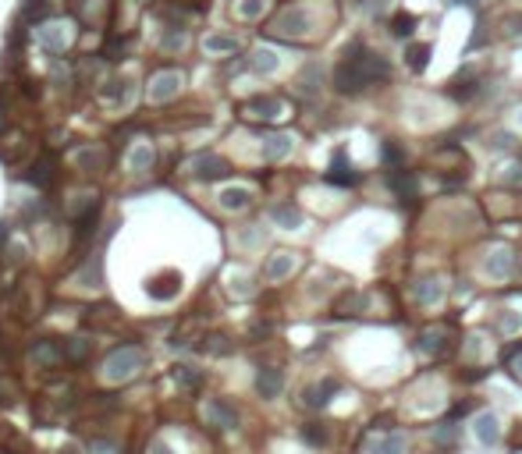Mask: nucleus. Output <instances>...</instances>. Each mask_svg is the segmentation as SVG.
Instances as JSON below:
<instances>
[{
    "label": "nucleus",
    "instance_id": "1",
    "mask_svg": "<svg viewBox=\"0 0 522 454\" xmlns=\"http://www.w3.org/2000/svg\"><path fill=\"white\" fill-rule=\"evenodd\" d=\"M387 75H391V64L384 57L363 50L359 43H352L341 57L338 71H334V86H338V93H345V96H359L373 78H387Z\"/></svg>",
    "mask_w": 522,
    "mask_h": 454
},
{
    "label": "nucleus",
    "instance_id": "2",
    "mask_svg": "<svg viewBox=\"0 0 522 454\" xmlns=\"http://www.w3.org/2000/svg\"><path fill=\"white\" fill-rule=\"evenodd\" d=\"M142 366H146V352L139 344H117V348H111V352H107V359H103V377L121 383V380L135 377Z\"/></svg>",
    "mask_w": 522,
    "mask_h": 454
},
{
    "label": "nucleus",
    "instance_id": "3",
    "mask_svg": "<svg viewBox=\"0 0 522 454\" xmlns=\"http://www.w3.org/2000/svg\"><path fill=\"white\" fill-rule=\"evenodd\" d=\"M313 29V18L306 8H284L277 18H274V25H270V32L274 36H284V39H299Z\"/></svg>",
    "mask_w": 522,
    "mask_h": 454
},
{
    "label": "nucleus",
    "instance_id": "4",
    "mask_svg": "<svg viewBox=\"0 0 522 454\" xmlns=\"http://www.w3.org/2000/svg\"><path fill=\"white\" fill-rule=\"evenodd\" d=\"M185 167H189V174L199 178V181H217V178L231 174V163L220 160L217 153H199V156H192L189 163H185Z\"/></svg>",
    "mask_w": 522,
    "mask_h": 454
},
{
    "label": "nucleus",
    "instance_id": "5",
    "mask_svg": "<svg viewBox=\"0 0 522 454\" xmlns=\"http://www.w3.org/2000/svg\"><path fill=\"white\" fill-rule=\"evenodd\" d=\"M181 89V75L174 68H167V71H157L150 78V99L153 103H167V99H174Z\"/></svg>",
    "mask_w": 522,
    "mask_h": 454
},
{
    "label": "nucleus",
    "instance_id": "6",
    "mask_svg": "<svg viewBox=\"0 0 522 454\" xmlns=\"http://www.w3.org/2000/svg\"><path fill=\"white\" fill-rule=\"evenodd\" d=\"M242 114L253 117V121H277L284 114V103L277 96H256V99H249L242 107Z\"/></svg>",
    "mask_w": 522,
    "mask_h": 454
},
{
    "label": "nucleus",
    "instance_id": "7",
    "mask_svg": "<svg viewBox=\"0 0 522 454\" xmlns=\"http://www.w3.org/2000/svg\"><path fill=\"white\" fill-rule=\"evenodd\" d=\"M281 387H284V377H281V369H274V366H263L260 373H256V394L260 398H277L281 394Z\"/></svg>",
    "mask_w": 522,
    "mask_h": 454
},
{
    "label": "nucleus",
    "instance_id": "8",
    "mask_svg": "<svg viewBox=\"0 0 522 454\" xmlns=\"http://www.w3.org/2000/svg\"><path fill=\"white\" fill-rule=\"evenodd\" d=\"M473 433H476V440L484 444V447H494L501 440V426H497V416H490V411H479L476 422H473Z\"/></svg>",
    "mask_w": 522,
    "mask_h": 454
},
{
    "label": "nucleus",
    "instance_id": "9",
    "mask_svg": "<svg viewBox=\"0 0 522 454\" xmlns=\"http://www.w3.org/2000/svg\"><path fill=\"white\" fill-rule=\"evenodd\" d=\"M32 359L43 362V366H60L65 362V341H50V337L36 341L32 344Z\"/></svg>",
    "mask_w": 522,
    "mask_h": 454
},
{
    "label": "nucleus",
    "instance_id": "10",
    "mask_svg": "<svg viewBox=\"0 0 522 454\" xmlns=\"http://www.w3.org/2000/svg\"><path fill=\"white\" fill-rule=\"evenodd\" d=\"M512 266H515L512 249H494L490 259H487V274H490L494 280H508V277H512Z\"/></svg>",
    "mask_w": 522,
    "mask_h": 454
},
{
    "label": "nucleus",
    "instance_id": "11",
    "mask_svg": "<svg viewBox=\"0 0 522 454\" xmlns=\"http://www.w3.org/2000/svg\"><path fill=\"white\" fill-rule=\"evenodd\" d=\"M327 181H334V184H356V181H359L356 167H352V163L345 160V153H334L330 171H327Z\"/></svg>",
    "mask_w": 522,
    "mask_h": 454
},
{
    "label": "nucleus",
    "instance_id": "12",
    "mask_svg": "<svg viewBox=\"0 0 522 454\" xmlns=\"http://www.w3.org/2000/svg\"><path fill=\"white\" fill-rule=\"evenodd\" d=\"M330 394H338V383H334V380L313 383V387L306 390V405H309V408H324V405L330 401Z\"/></svg>",
    "mask_w": 522,
    "mask_h": 454
},
{
    "label": "nucleus",
    "instance_id": "13",
    "mask_svg": "<svg viewBox=\"0 0 522 454\" xmlns=\"http://www.w3.org/2000/svg\"><path fill=\"white\" fill-rule=\"evenodd\" d=\"M291 270H295V256H291V252H277L274 259H270L266 263V280H281V277H288Z\"/></svg>",
    "mask_w": 522,
    "mask_h": 454
},
{
    "label": "nucleus",
    "instance_id": "14",
    "mask_svg": "<svg viewBox=\"0 0 522 454\" xmlns=\"http://www.w3.org/2000/svg\"><path fill=\"white\" fill-rule=\"evenodd\" d=\"M291 153V135H266L263 139V156L266 160H284Z\"/></svg>",
    "mask_w": 522,
    "mask_h": 454
},
{
    "label": "nucleus",
    "instance_id": "15",
    "mask_svg": "<svg viewBox=\"0 0 522 454\" xmlns=\"http://www.w3.org/2000/svg\"><path fill=\"white\" fill-rule=\"evenodd\" d=\"M89 352H93V341H86V337H68L65 341V362H71V366L86 362Z\"/></svg>",
    "mask_w": 522,
    "mask_h": 454
},
{
    "label": "nucleus",
    "instance_id": "16",
    "mask_svg": "<svg viewBox=\"0 0 522 454\" xmlns=\"http://www.w3.org/2000/svg\"><path fill=\"white\" fill-rule=\"evenodd\" d=\"M274 220L281 227H288V231H295V227H302V210L295 202H284V206H274Z\"/></svg>",
    "mask_w": 522,
    "mask_h": 454
},
{
    "label": "nucleus",
    "instance_id": "17",
    "mask_svg": "<svg viewBox=\"0 0 522 454\" xmlns=\"http://www.w3.org/2000/svg\"><path fill=\"white\" fill-rule=\"evenodd\" d=\"M132 82H124V78H114V82H107V89H103V103H107V107H121L124 99H128V89Z\"/></svg>",
    "mask_w": 522,
    "mask_h": 454
},
{
    "label": "nucleus",
    "instance_id": "18",
    "mask_svg": "<svg viewBox=\"0 0 522 454\" xmlns=\"http://www.w3.org/2000/svg\"><path fill=\"white\" fill-rule=\"evenodd\" d=\"M203 50H206V53H235V50H238V39H235V36H217V32H214V36L203 39Z\"/></svg>",
    "mask_w": 522,
    "mask_h": 454
},
{
    "label": "nucleus",
    "instance_id": "19",
    "mask_svg": "<svg viewBox=\"0 0 522 454\" xmlns=\"http://www.w3.org/2000/svg\"><path fill=\"white\" fill-rule=\"evenodd\" d=\"M416 298H420L423 305H437L444 298V287H441V280H420V287H416Z\"/></svg>",
    "mask_w": 522,
    "mask_h": 454
},
{
    "label": "nucleus",
    "instance_id": "20",
    "mask_svg": "<svg viewBox=\"0 0 522 454\" xmlns=\"http://www.w3.org/2000/svg\"><path fill=\"white\" fill-rule=\"evenodd\" d=\"M210 419H214V422H220L224 429H231V426L238 422L235 408H231V405H224V401H210Z\"/></svg>",
    "mask_w": 522,
    "mask_h": 454
},
{
    "label": "nucleus",
    "instance_id": "21",
    "mask_svg": "<svg viewBox=\"0 0 522 454\" xmlns=\"http://www.w3.org/2000/svg\"><path fill=\"white\" fill-rule=\"evenodd\" d=\"M50 14V0H22V18L25 22H39Z\"/></svg>",
    "mask_w": 522,
    "mask_h": 454
},
{
    "label": "nucleus",
    "instance_id": "22",
    "mask_svg": "<svg viewBox=\"0 0 522 454\" xmlns=\"http://www.w3.org/2000/svg\"><path fill=\"white\" fill-rule=\"evenodd\" d=\"M32 184H47V181H54V160H39V163H32V171L25 174Z\"/></svg>",
    "mask_w": 522,
    "mask_h": 454
},
{
    "label": "nucleus",
    "instance_id": "23",
    "mask_svg": "<svg viewBox=\"0 0 522 454\" xmlns=\"http://www.w3.org/2000/svg\"><path fill=\"white\" fill-rule=\"evenodd\" d=\"M220 206H224V210H245V206H249V192L245 189H227V192H220Z\"/></svg>",
    "mask_w": 522,
    "mask_h": 454
},
{
    "label": "nucleus",
    "instance_id": "24",
    "mask_svg": "<svg viewBox=\"0 0 522 454\" xmlns=\"http://www.w3.org/2000/svg\"><path fill=\"white\" fill-rule=\"evenodd\" d=\"M405 57H409V68H412V71H423V68H427V57H430V47H427V43H412V47L405 50Z\"/></svg>",
    "mask_w": 522,
    "mask_h": 454
},
{
    "label": "nucleus",
    "instance_id": "25",
    "mask_svg": "<svg viewBox=\"0 0 522 454\" xmlns=\"http://www.w3.org/2000/svg\"><path fill=\"white\" fill-rule=\"evenodd\" d=\"M263 8H266V0H238V4H235L238 18H245V22L260 18V14H263Z\"/></svg>",
    "mask_w": 522,
    "mask_h": 454
},
{
    "label": "nucleus",
    "instance_id": "26",
    "mask_svg": "<svg viewBox=\"0 0 522 454\" xmlns=\"http://www.w3.org/2000/svg\"><path fill=\"white\" fill-rule=\"evenodd\" d=\"M377 454H405V437L402 433H391V437H384L377 444Z\"/></svg>",
    "mask_w": 522,
    "mask_h": 454
},
{
    "label": "nucleus",
    "instance_id": "27",
    "mask_svg": "<svg viewBox=\"0 0 522 454\" xmlns=\"http://www.w3.org/2000/svg\"><path fill=\"white\" fill-rule=\"evenodd\" d=\"M43 47H47L54 57H60V53H65V36H60V29H57V25L43 32Z\"/></svg>",
    "mask_w": 522,
    "mask_h": 454
},
{
    "label": "nucleus",
    "instance_id": "28",
    "mask_svg": "<svg viewBox=\"0 0 522 454\" xmlns=\"http://www.w3.org/2000/svg\"><path fill=\"white\" fill-rule=\"evenodd\" d=\"M78 167L82 171H96L100 167V160H103V150H78Z\"/></svg>",
    "mask_w": 522,
    "mask_h": 454
},
{
    "label": "nucleus",
    "instance_id": "29",
    "mask_svg": "<svg viewBox=\"0 0 522 454\" xmlns=\"http://www.w3.org/2000/svg\"><path fill=\"white\" fill-rule=\"evenodd\" d=\"M253 68L266 75V71H274V68H277V57L270 53V50H256V53H253Z\"/></svg>",
    "mask_w": 522,
    "mask_h": 454
},
{
    "label": "nucleus",
    "instance_id": "30",
    "mask_svg": "<svg viewBox=\"0 0 522 454\" xmlns=\"http://www.w3.org/2000/svg\"><path fill=\"white\" fill-rule=\"evenodd\" d=\"M128 163H132V171H150V167H153V153L146 150V146H139V150L128 156Z\"/></svg>",
    "mask_w": 522,
    "mask_h": 454
},
{
    "label": "nucleus",
    "instance_id": "31",
    "mask_svg": "<svg viewBox=\"0 0 522 454\" xmlns=\"http://www.w3.org/2000/svg\"><path fill=\"white\" fill-rule=\"evenodd\" d=\"M181 43H185V32H181V29H171L167 36H160V47H163V50H178Z\"/></svg>",
    "mask_w": 522,
    "mask_h": 454
},
{
    "label": "nucleus",
    "instance_id": "32",
    "mask_svg": "<svg viewBox=\"0 0 522 454\" xmlns=\"http://www.w3.org/2000/svg\"><path fill=\"white\" fill-rule=\"evenodd\" d=\"M412 29H416L412 14H398V18H394V36H412Z\"/></svg>",
    "mask_w": 522,
    "mask_h": 454
},
{
    "label": "nucleus",
    "instance_id": "33",
    "mask_svg": "<svg viewBox=\"0 0 522 454\" xmlns=\"http://www.w3.org/2000/svg\"><path fill=\"white\" fill-rule=\"evenodd\" d=\"M391 184H394L398 192H412V189H416V181H412L409 174H391Z\"/></svg>",
    "mask_w": 522,
    "mask_h": 454
},
{
    "label": "nucleus",
    "instance_id": "34",
    "mask_svg": "<svg viewBox=\"0 0 522 454\" xmlns=\"http://www.w3.org/2000/svg\"><path fill=\"white\" fill-rule=\"evenodd\" d=\"M174 380H181L185 387H199V377H196V373H189L185 366H178V369H174Z\"/></svg>",
    "mask_w": 522,
    "mask_h": 454
},
{
    "label": "nucleus",
    "instance_id": "35",
    "mask_svg": "<svg viewBox=\"0 0 522 454\" xmlns=\"http://www.w3.org/2000/svg\"><path fill=\"white\" fill-rule=\"evenodd\" d=\"M423 352H441V334H423Z\"/></svg>",
    "mask_w": 522,
    "mask_h": 454
},
{
    "label": "nucleus",
    "instance_id": "36",
    "mask_svg": "<svg viewBox=\"0 0 522 454\" xmlns=\"http://www.w3.org/2000/svg\"><path fill=\"white\" fill-rule=\"evenodd\" d=\"M89 454H117V447H114V444H103V440H93V444H89Z\"/></svg>",
    "mask_w": 522,
    "mask_h": 454
},
{
    "label": "nucleus",
    "instance_id": "37",
    "mask_svg": "<svg viewBox=\"0 0 522 454\" xmlns=\"http://www.w3.org/2000/svg\"><path fill=\"white\" fill-rule=\"evenodd\" d=\"M451 437H455V426H451V422H444L441 429H437V444H448Z\"/></svg>",
    "mask_w": 522,
    "mask_h": 454
},
{
    "label": "nucleus",
    "instance_id": "38",
    "mask_svg": "<svg viewBox=\"0 0 522 454\" xmlns=\"http://www.w3.org/2000/svg\"><path fill=\"white\" fill-rule=\"evenodd\" d=\"M302 437H306V440H313V444H324V440H327V433H324V429H302Z\"/></svg>",
    "mask_w": 522,
    "mask_h": 454
},
{
    "label": "nucleus",
    "instance_id": "39",
    "mask_svg": "<svg viewBox=\"0 0 522 454\" xmlns=\"http://www.w3.org/2000/svg\"><path fill=\"white\" fill-rule=\"evenodd\" d=\"M508 369H512V373H515V377L522 380V352H515V355L508 359Z\"/></svg>",
    "mask_w": 522,
    "mask_h": 454
},
{
    "label": "nucleus",
    "instance_id": "40",
    "mask_svg": "<svg viewBox=\"0 0 522 454\" xmlns=\"http://www.w3.org/2000/svg\"><path fill=\"white\" fill-rule=\"evenodd\" d=\"M384 160H387V163H398V160H402L398 146H391V142H387V146H384Z\"/></svg>",
    "mask_w": 522,
    "mask_h": 454
},
{
    "label": "nucleus",
    "instance_id": "41",
    "mask_svg": "<svg viewBox=\"0 0 522 454\" xmlns=\"http://www.w3.org/2000/svg\"><path fill=\"white\" fill-rule=\"evenodd\" d=\"M508 181H522V167H512V174H508Z\"/></svg>",
    "mask_w": 522,
    "mask_h": 454
},
{
    "label": "nucleus",
    "instance_id": "42",
    "mask_svg": "<svg viewBox=\"0 0 522 454\" xmlns=\"http://www.w3.org/2000/svg\"><path fill=\"white\" fill-rule=\"evenodd\" d=\"M0 241H4V224H0Z\"/></svg>",
    "mask_w": 522,
    "mask_h": 454
},
{
    "label": "nucleus",
    "instance_id": "43",
    "mask_svg": "<svg viewBox=\"0 0 522 454\" xmlns=\"http://www.w3.org/2000/svg\"><path fill=\"white\" fill-rule=\"evenodd\" d=\"M4 433H8V429H4V422H0V437H4Z\"/></svg>",
    "mask_w": 522,
    "mask_h": 454
},
{
    "label": "nucleus",
    "instance_id": "44",
    "mask_svg": "<svg viewBox=\"0 0 522 454\" xmlns=\"http://www.w3.org/2000/svg\"><path fill=\"white\" fill-rule=\"evenodd\" d=\"M462 4H476V0H462Z\"/></svg>",
    "mask_w": 522,
    "mask_h": 454
}]
</instances>
